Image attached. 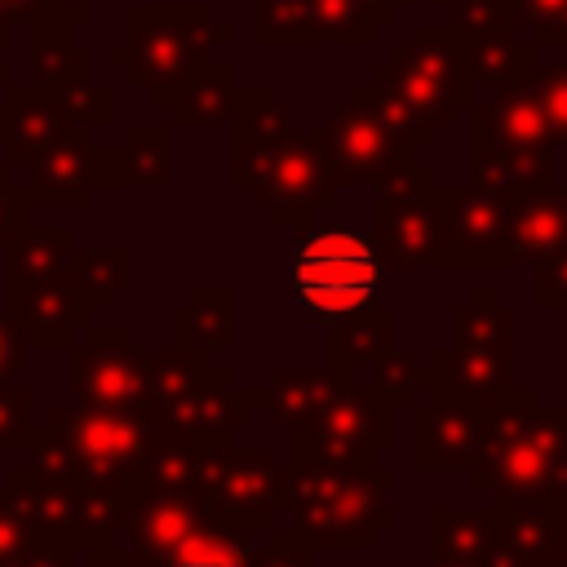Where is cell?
<instances>
[{"label": "cell", "instance_id": "1", "mask_svg": "<svg viewBox=\"0 0 567 567\" xmlns=\"http://www.w3.org/2000/svg\"><path fill=\"white\" fill-rule=\"evenodd\" d=\"M381 292V257L377 248L346 226H323L306 235L288 261V297L301 315L337 323L372 306Z\"/></svg>", "mask_w": 567, "mask_h": 567}, {"label": "cell", "instance_id": "2", "mask_svg": "<svg viewBox=\"0 0 567 567\" xmlns=\"http://www.w3.org/2000/svg\"><path fill=\"white\" fill-rule=\"evenodd\" d=\"M168 567H248V554L226 536H190L173 549Z\"/></svg>", "mask_w": 567, "mask_h": 567}, {"label": "cell", "instance_id": "3", "mask_svg": "<svg viewBox=\"0 0 567 567\" xmlns=\"http://www.w3.org/2000/svg\"><path fill=\"white\" fill-rule=\"evenodd\" d=\"M0 4H4V9H9V13H22V9H35V4H40V0H0Z\"/></svg>", "mask_w": 567, "mask_h": 567}]
</instances>
